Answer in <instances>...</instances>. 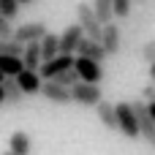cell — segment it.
Here are the masks:
<instances>
[{
    "label": "cell",
    "instance_id": "cell-5",
    "mask_svg": "<svg viewBox=\"0 0 155 155\" xmlns=\"http://www.w3.org/2000/svg\"><path fill=\"white\" fill-rule=\"evenodd\" d=\"M101 46H104L106 57H114V54H120V49H123V30H120V25H117V22H109V25H104Z\"/></svg>",
    "mask_w": 155,
    "mask_h": 155
},
{
    "label": "cell",
    "instance_id": "cell-11",
    "mask_svg": "<svg viewBox=\"0 0 155 155\" xmlns=\"http://www.w3.org/2000/svg\"><path fill=\"white\" fill-rule=\"evenodd\" d=\"M16 82H19V87H22L25 95H38V93H41V84H44L41 74H38V71H30V68H25V71L16 76Z\"/></svg>",
    "mask_w": 155,
    "mask_h": 155
},
{
    "label": "cell",
    "instance_id": "cell-27",
    "mask_svg": "<svg viewBox=\"0 0 155 155\" xmlns=\"http://www.w3.org/2000/svg\"><path fill=\"white\" fill-rule=\"evenodd\" d=\"M5 104V90H3V84H0V106Z\"/></svg>",
    "mask_w": 155,
    "mask_h": 155
},
{
    "label": "cell",
    "instance_id": "cell-4",
    "mask_svg": "<svg viewBox=\"0 0 155 155\" xmlns=\"http://www.w3.org/2000/svg\"><path fill=\"white\" fill-rule=\"evenodd\" d=\"M74 63H76V57H74V54H57V57H52V60L41 63L38 74H41V79H44V82H52L57 74H63V71L74 68Z\"/></svg>",
    "mask_w": 155,
    "mask_h": 155
},
{
    "label": "cell",
    "instance_id": "cell-24",
    "mask_svg": "<svg viewBox=\"0 0 155 155\" xmlns=\"http://www.w3.org/2000/svg\"><path fill=\"white\" fill-rule=\"evenodd\" d=\"M5 38H14V27H11V19L0 11V41H5Z\"/></svg>",
    "mask_w": 155,
    "mask_h": 155
},
{
    "label": "cell",
    "instance_id": "cell-20",
    "mask_svg": "<svg viewBox=\"0 0 155 155\" xmlns=\"http://www.w3.org/2000/svg\"><path fill=\"white\" fill-rule=\"evenodd\" d=\"M0 54H5V57H22L25 54V44L14 41V38H5V41H0Z\"/></svg>",
    "mask_w": 155,
    "mask_h": 155
},
{
    "label": "cell",
    "instance_id": "cell-31",
    "mask_svg": "<svg viewBox=\"0 0 155 155\" xmlns=\"http://www.w3.org/2000/svg\"><path fill=\"white\" fill-rule=\"evenodd\" d=\"M3 155H14V153H11V150H5V153H3Z\"/></svg>",
    "mask_w": 155,
    "mask_h": 155
},
{
    "label": "cell",
    "instance_id": "cell-16",
    "mask_svg": "<svg viewBox=\"0 0 155 155\" xmlns=\"http://www.w3.org/2000/svg\"><path fill=\"white\" fill-rule=\"evenodd\" d=\"M57 54H60V35L46 33V35L41 38V57H44V63L52 60V57H57Z\"/></svg>",
    "mask_w": 155,
    "mask_h": 155
},
{
    "label": "cell",
    "instance_id": "cell-8",
    "mask_svg": "<svg viewBox=\"0 0 155 155\" xmlns=\"http://www.w3.org/2000/svg\"><path fill=\"white\" fill-rule=\"evenodd\" d=\"M46 33H49V30H46L44 22H27V25L14 27V41H19V44H33V41H41Z\"/></svg>",
    "mask_w": 155,
    "mask_h": 155
},
{
    "label": "cell",
    "instance_id": "cell-22",
    "mask_svg": "<svg viewBox=\"0 0 155 155\" xmlns=\"http://www.w3.org/2000/svg\"><path fill=\"white\" fill-rule=\"evenodd\" d=\"M112 8H114V19H128L131 0H112Z\"/></svg>",
    "mask_w": 155,
    "mask_h": 155
},
{
    "label": "cell",
    "instance_id": "cell-2",
    "mask_svg": "<svg viewBox=\"0 0 155 155\" xmlns=\"http://www.w3.org/2000/svg\"><path fill=\"white\" fill-rule=\"evenodd\" d=\"M117 109V131L128 139H139V123H136V112H134V104L123 101V104H114Z\"/></svg>",
    "mask_w": 155,
    "mask_h": 155
},
{
    "label": "cell",
    "instance_id": "cell-7",
    "mask_svg": "<svg viewBox=\"0 0 155 155\" xmlns=\"http://www.w3.org/2000/svg\"><path fill=\"white\" fill-rule=\"evenodd\" d=\"M74 68H76L79 79H82V82H87V84H98V82L104 79V68H101V63H95V60H87V57H76Z\"/></svg>",
    "mask_w": 155,
    "mask_h": 155
},
{
    "label": "cell",
    "instance_id": "cell-21",
    "mask_svg": "<svg viewBox=\"0 0 155 155\" xmlns=\"http://www.w3.org/2000/svg\"><path fill=\"white\" fill-rule=\"evenodd\" d=\"M52 82H57L60 87H68V90H71V87H74V84H79L82 79H79V74H76V68H68V71H63V74H57V76H54Z\"/></svg>",
    "mask_w": 155,
    "mask_h": 155
},
{
    "label": "cell",
    "instance_id": "cell-9",
    "mask_svg": "<svg viewBox=\"0 0 155 155\" xmlns=\"http://www.w3.org/2000/svg\"><path fill=\"white\" fill-rule=\"evenodd\" d=\"M82 41H84V30H82V25H71V27H65L63 35H60V54H74V52L79 49Z\"/></svg>",
    "mask_w": 155,
    "mask_h": 155
},
{
    "label": "cell",
    "instance_id": "cell-25",
    "mask_svg": "<svg viewBox=\"0 0 155 155\" xmlns=\"http://www.w3.org/2000/svg\"><path fill=\"white\" fill-rule=\"evenodd\" d=\"M142 57H144L147 63H155V41H147V44L142 46Z\"/></svg>",
    "mask_w": 155,
    "mask_h": 155
},
{
    "label": "cell",
    "instance_id": "cell-29",
    "mask_svg": "<svg viewBox=\"0 0 155 155\" xmlns=\"http://www.w3.org/2000/svg\"><path fill=\"white\" fill-rule=\"evenodd\" d=\"M147 106H150V114L155 117V104H147Z\"/></svg>",
    "mask_w": 155,
    "mask_h": 155
},
{
    "label": "cell",
    "instance_id": "cell-10",
    "mask_svg": "<svg viewBox=\"0 0 155 155\" xmlns=\"http://www.w3.org/2000/svg\"><path fill=\"white\" fill-rule=\"evenodd\" d=\"M41 95H44L49 104H57V106L74 104V98H71V90H68V87H60L57 82H44V84H41Z\"/></svg>",
    "mask_w": 155,
    "mask_h": 155
},
{
    "label": "cell",
    "instance_id": "cell-23",
    "mask_svg": "<svg viewBox=\"0 0 155 155\" xmlns=\"http://www.w3.org/2000/svg\"><path fill=\"white\" fill-rule=\"evenodd\" d=\"M0 11H3L8 19H16V14H19V0H0Z\"/></svg>",
    "mask_w": 155,
    "mask_h": 155
},
{
    "label": "cell",
    "instance_id": "cell-15",
    "mask_svg": "<svg viewBox=\"0 0 155 155\" xmlns=\"http://www.w3.org/2000/svg\"><path fill=\"white\" fill-rule=\"evenodd\" d=\"M8 150L14 155H30V136L25 131H14L8 136Z\"/></svg>",
    "mask_w": 155,
    "mask_h": 155
},
{
    "label": "cell",
    "instance_id": "cell-13",
    "mask_svg": "<svg viewBox=\"0 0 155 155\" xmlns=\"http://www.w3.org/2000/svg\"><path fill=\"white\" fill-rule=\"evenodd\" d=\"M22 63H25V68H30V71H38V68H41V63H44V57H41V41L25 44Z\"/></svg>",
    "mask_w": 155,
    "mask_h": 155
},
{
    "label": "cell",
    "instance_id": "cell-18",
    "mask_svg": "<svg viewBox=\"0 0 155 155\" xmlns=\"http://www.w3.org/2000/svg\"><path fill=\"white\" fill-rule=\"evenodd\" d=\"M25 71V63H22V57H5V54H0V74L8 79V76H19Z\"/></svg>",
    "mask_w": 155,
    "mask_h": 155
},
{
    "label": "cell",
    "instance_id": "cell-6",
    "mask_svg": "<svg viewBox=\"0 0 155 155\" xmlns=\"http://www.w3.org/2000/svg\"><path fill=\"white\" fill-rule=\"evenodd\" d=\"M134 112H136V123H139V134H142V139L153 142V136H155V117L150 114L147 101H134Z\"/></svg>",
    "mask_w": 155,
    "mask_h": 155
},
{
    "label": "cell",
    "instance_id": "cell-30",
    "mask_svg": "<svg viewBox=\"0 0 155 155\" xmlns=\"http://www.w3.org/2000/svg\"><path fill=\"white\" fill-rule=\"evenodd\" d=\"M3 82H5V76H3V74H0V84H3Z\"/></svg>",
    "mask_w": 155,
    "mask_h": 155
},
{
    "label": "cell",
    "instance_id": "cell-14",
    "mask_svg": "<svg viewBox=\"0 0 155 155\" xmlns=\"http://www.w3.org/2000/svg\"><path fill=\"white\" fill-rule=\"evenodd\" d=\"M95 112H98V120H101L109 131H117V109H114V104L101 101V104L95 106Z\"/></svg>",
    "mask_w": 155,
    "mask_h": 155
},
{
    "label": "cell",
    "instance_id": "cell-1",
    "mask_svg": "<svg viewBox=\"0 0 155 155\" xmlns=\"http://www.w3.org/2000/svg\"><path fill=\"white\" fill-rule=\"evenodd\" d=\"M76 25H82L84 38L101 41V35H104V22L95 16L93 5H84V3H79V5H76Z\"/></svg>",
    "mask_w": 155,
    "mask_h": 155
},
{
    "label": "cell",
    "instance_id": "cell-33",
    "mask_svg": "<svg viewBox=\"0 0 155 155\" xmlns=\"http://www.w3.org/2000/svg\"><path fill=\"white\" fill-rule=\"evenodd\" d=\"M153 147H155V136H153Z\"/></svg>",
    "mask_w": 155,
    "mask_h": 155
},
{
    "label": "cell",
    "instance_id": "cell-28",
    "mask_svg": "<svg viewBox=\"0 0 155 155\" xmlns=\"http://www.w3.org/2000/svg\"><path fill=\"white\" fill-rule=\"evenodd\" d=\"M150 79L155 82V63H150Z\"/></svg>",
    "mask_w": 155,
    "mask_h": 155
},
{
    "label": "cell",
    "instance_id": "cell-17",
    "mask_svg": "<svg viewBox=\"0 0 155 155\" xmlns=\"http://www.w3.org/2000/svg\"><path fill=\"white\" fill-rule=\"evenodd\" d=\"M3 90H5V106H19V101L25 98V93H22V87L14 76H8L3 82Z\"/></svg>",
    "mask_w": 155,
    "mask_h": 155
},
{
    "label": "cell",
    "instance_id": "cell-3",
    "mask_svg": "<svg viewBox=\"0 0 155 155\" xmlns=\"http://www.w3.org/2000/svg\"><path fill=\"white\" fill-rule=\"evenodd\" d=\"M71 98H74V104H79V106H98V104L104 101V90H101L98 84L79 82V84L71 87Z\"/></svg>",
    "mask_w": 155,
    "mask_h": 155
},
{
    "label": "cell",
    "instance_id": "cell-19",
    "mask_svg": "<svg viewBox=\"0 0 155 155\" xmlns=\"http://www.w3.org/2000/svg\"><path fill=\"white\" fill-rule=\"evenodd\" d=\"M93 11H95V16H98L104 25H109V22L114 19V8H112V0H93Z\"/></svg>",
    "mask_w": 155,
    "mask_h": 155
},
{
    "label": "cell",
    "instance_id": "cell-26",
    "mask_svg": "<svg viewBox=\"0 0 155 155\" xmlns=\"http://www.w3.org/2000/svg\"><path fill=\"white\" fill-rule=\"evenodd\" d=\"M142 95H144L147 104H155V82H153V84H147V87L142 90Z\"/></svg>",
    "mask_w": 155,
    "mask_h": 155
},
{
    "label": "cell",
    "instance_id": "cell-12",
    "mask_svg": "<svg viewBox=\"0 0 155 155\" xmlns=\"http://www.w3.org/2000/svg\"><path fill=\"white\" fill-rule=\"evenodd\" d=\"M76 57H87V60H95V63H104L106 60V52L101 46V41H93V38H84L76 49Z\"/></svg>",
    "mask_w": 155,
    "mask_h": 155
},
{
    "label": "cell",
    "instance_id": "cell-32",
    "mask_svg": "<svg viewBox=\"0 0 155 155\" xmlns=\"http://www.w3.org/2000/svg\"><path fill=\"white\" fill-rule=\"evenodd\" d=\"M19 3H33V0H19Z\"/></svg>",
    "mask_w": 155,
    "mask_h": 155
}]
</instances>
